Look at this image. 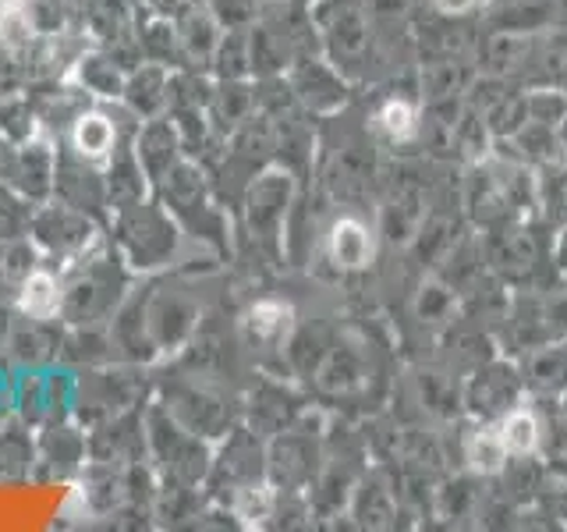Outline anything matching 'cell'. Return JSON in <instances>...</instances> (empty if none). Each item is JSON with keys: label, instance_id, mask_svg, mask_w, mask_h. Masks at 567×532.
<instances>
[{"label": "cell", "instance_id": "6da1fadb", "mask_svg": "<svg viewBox=\"0 0 567 532\" xmlns=\"http://www.w3.org/2000/svg\"><path fill=\"white\" fill-rule=\"evenodd\" d=\"M121 245L135 266H159L174 248V227L164 213L138 200L121 213Z\"/></svg>", "mask_w": 567, "mask_h": 532}, {"label": "cell", "instance_id": "7a4b0ae2", "mask_svg": "<svg viewBox=\"0 0 567 532\" xmlns=\"http://www.w3.org/2000/svg\"><path fill=\"white\" fill-rule=\"evenodd\" d=\"M114 142H117V129L114 121L100 114V111H89L75 121V129H71V146L75 153L85 160V164H100L114 153Z\"/></svg>", "mask_w": 567, "mask_h": 532}, {"label": "cell", "instance_id": "3957f363", "mask_svg": "<svg viewBox=\"0 0 567 532\" xmlns=\"http://www.w3.org/2000/svg\"><path fill=\"white\" fill-rule=\"evenodd\" d=\"M61 306H64L61 284L43 270H32L22 284V309L32 319H53L61 313Z\"/></svg>", "mask_w": 567, "mask_h": 532}, {"label": "cell", "instance_id": "277c9868", "mask_svg": "<svg viewBox=\"0 0 567 532\" xmlns=\"http://www.w3.org/2000/svg\"><path fill=\"white\" fill-rule=\"evenodd\" d=\"M164 150H174V132H171V124L156 121L135 142V156H138L142 171H146L150 177H159V174L171 171V156L174 153H164Z\"/></svg>", "mask_w": 567, "mask_h": 532}, {"label": "cell", "instance_id": "5b68a950", "mask_svg": "<svg viewBox=\"0 0 567 532\" xmlns=\"http://www.w3.org/2000/svg\"><path fill=\"white\" fill-rule=\"evenodd\" d=\"M330 248H333V259L341 266H362L369 256V235L354 221H341L333 227Z\"/></svg>", "mask_w": 567, "mask_h": 532}, {"label": "cell", "instance_id": "8992f818", "mask_svg": "<svg viewBox=\"0 0 567 532\" xmlns=\"http://www.w3.org/2000/svg\"><path fill=\"white\" fill-rule=\"evenodd\" d=\"M79 71H82V82L93 89V93L100 96H121L124 93V79H121V71L106 61V58H82L79 61Z\"/></svg>", "mask_w": 567, "mask_h": 532}, {"label": "cell", "instance_id": "52a82bcc", "mask_svg": "<svg viewBox=\"0 0 567 532\" xmlns=\"http://www.w3.org/2000/svg\"><path fill=\"white\" fill-rule=\"evenodd\" d=\"M501 443L511 451H532V443H536V422H532V416H511Z\"/></svg>", "mask_w": 567, "mask_h": 532}, {"label": "cell", "instance_id": "ba28073f", "mask_svg": "<svg viewBox=\"0 0 567 532\" xmlns=\"http://www.w3.org/2000/svg\"><path fill=\"white\" fill-rule=\"evenodd\" d=\"M85 280H89V301H85V316H93L100 306H96V295H100V288H111V277H103L100 280V274L96 270H85ZM85 298V288H71V295L64 298V306H75V301H82Z\"/></svg>", "mask_w": 567, "mask_h": 532}, {"label": "cell", "instance_id": "9c48e42d", "mask_svg": "<svg viewBox=\"0 0 567 532\" xmlns=\"http://www.w3.org/2000/svg\"><path fill=\"white\" fill-rule=\"evenodd\" d=\"M383 129L390 135H408V129H412V111H408L404 103H386L383 106Z\"/></svg>", "mask_w": 567, "mask_h": 532}, {"label": "cell", "instance_id": "30bf717a", "mask_svg": "<svg viewBox=\"0 0 567 532\" xmlns=\"http://www.w3.org/2000/svg\"><path fill=\"white\" fill-rule=\"evenodd\" d=\"M440 4H443V8H451V11H465V8L472 4V0H440Z\"/></svg>", "mask_w": 567, "mask_h": 532}, {"label": "cell", "instance_id": "8fae6325", "mask_svg": "<svg viewBox=\"0 0 567 532\" xmlns=\"http://www.w3.org/2000/svg\"><path fill=\"white\" fill-rule=\"evenodd\" d=\"M25 8V0H0V11H18Z\"/></svg>", "mask_w": 567, "mask_h": 532}]
</instances>
